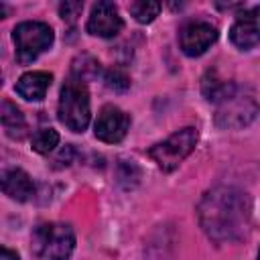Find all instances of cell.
<instances>
[{
  "instance_id": "1",
  "label": "cell",
  "mask_w": 260,
  "mask_h": 260,
  "mask_svg": "<svg viewBox=\"0 0 260 260\" xmlns=\"http://www.w3.org/2000/svg\"><path fill=\"white\" fill-rule=\"evenodd\" d=\"M250 199L244 191L228 185L209 189L197 207L203 232L217 244L238 242L250 230Z\"/></svg>"
},
{
  "instance_id": "2",
  "label": "cell",
  "mask_w": 260,
  "mask_h": 260,
  "mask_svg": "<svg viewBox=\"0 0 260 260\" xmlns=\"http://www.w3.org/2000/svg\"><path fill=\"white\" fill-rule=\"evenodd\" d=\"M215 124L225 130H236L248 126L256 114L260 112V106L252 91L232 83L230 89L221 95V100L215 104Z\"/></svg>"
},
{
  "instance_id": "3",
  "label": "cell",
  "mask_w": 260,
  "mask_h": 260,
  "mask_svg": "<svg viewBox=\"0 0 260 260\" xmlns=\"http://www.w3.org/2000/svg\"><path fill=\"white\" fill-rule=\"evenodd\" d=\"M57 116L63 126L71 132H83L89 124L91 110H89V91L87 85L75 77H69L59 93Z\"/></svg>"
},
{
  "instance_id": "4",
  "label": "cell",
  "mask_w": 260,
  "mask_h": 260,
  "mask_svg": "<svg viewBox=\"0 0 260 260\" xmlns=\"http://www.w3.org/2000/svg\"><path fill=\"white\" fill-rule=\"evenodd\" d=\"M32 254L43 260H67L75 248V234L69 223L49 221L32 232Z\"/></svg>"
},
{
  "instance_id": "5",
  "label": "cell",
  "mask_w": 260,
  "mask_h": 260,
  "mask_svg": "<svg viewBox=\"0 0 260 260\" xmlns=\"http://www.w3.org/2000/svg\"><path fill=\"white\" fill-rule=\"evenodd\" d=\"M12 41L16 47V59L22 65L32 63L41 53L49 51L53 41H55V32L47 22L41 20H24L20 24L14 26L12 30Z\"/></svg>"
},
{
  "instance_id": "6",
  "label": "cell",
  "mask_w": 260,
  "mask_h": 260,
  "mask_svg": "<svg viewBox=\"0 0 260 260\" xmlns=\"http://www.w3.org/2000/svg\"><path fill=\"white\" fill-rule=\"evenodd\" d=\"M197 138H199L197 128H193V126L181 128V130L173 132L167 140L148 148V156L158 165V169L171 173L193 152Z\"/></svg>"
},
{
  "instance_id": "7",
  "label": "cell",
  "mask_w": 260,
  "mask_h": 260,
  "mask_svg": "<svg viewBox=\"0 0 260 260\" xmlns=\"http://www.w3.org/2000/svg\"><path fill=\"white\" fill-rule=\"evenodd\" d=\"M217 37L219 32L211 22L191 20L179 30V47L187 57H199L217 41Z\"/></svg>"
},
{
  "instance_id": "8",
  "label": "cell",
  "mask_w": 260,
  "mask_h": 260,
  "mask_svg": "<svg viewBox=\"0 0 260 260\" xmlns=\"http://www.w3.org/2000/svg\"><path fill=\"white\" fill-rule=\"evenodd\" d=\"M128 130H130V116L112 104H108L100 110L98 120L93 124L95 138H100L102 142H108V144H116V142L124 140Z\"/></svg>"
},
{
  "instance_id": "9",
  "label": "cell",
  "mask_w": 260,
  "mask_h": 260,
  "mask_svg": "<svg viewBox=\"0 0 260 260\" xmlns=\"http://www.w3.org/2000/svg\"><path fill=\"white\" fill-rule=\"evenodd\" d=\"M85 28L93 37L112 39L124 28V20H122L116 4L104 0V2H98V4L91 6V12H89Z\"/></svg>"
},
{
  "instance_id": "10",
  "label": "cell",
  "mask_w": 260,
  "mask_h": 260,
  "mask_svg": "<svg viewBox=\"0 0 260 260\" xmlns=\"http://www.w3.org/2000/svg\"><path fill=\"white\" fill-rule=\"evenodd\" d=\"M230 41L240 51H250L260 43V6H252L238 14L230 28Z\"/></svg>"
},
{
  "instance_id": "11",
  "label": "cell",
  "mask_w": 260,
  "mask_h": 260,
  "mask_svg": "<svg viewBox=\"0 0 260 260\" xmlns=\"http://www.w3.org/2000/svg\"><path fill=\"white\" fill-rule=\"evenodd\" d=\"M51 81H53V75L47 71H28L18 77L14 89L26 102H41L47 95Z\"/></svg>"
},
{
  "instance_id": "12",
  "label": "cell",
  "mask_w": 260,
  "mask_h": 260,
  "mask_svg": "<svg viewBox=\"0 0 260 260\" xmlns=\"http://www.w3.org/2000/svg\"><path fill=\"white\" fill-rule=\"evenodd\" d=\"M2 191L14 201H28L35 195V183L22 169H6L2 173Z\"/></svg>"
},
{
  "instance_id": "13",
  "label": "cell",
  "mask_w": 260,
  "mask_h": 260,
  "mask_svg": "<svg viewBox=\"0 0 260 260\" xmlns=\"http://www.w3.org/2000/svg\"><path fill=\"white\" fill-rule=\"evenodd\" d=\"M2 126H4V132L8 138L12 140H20L26 136V120H24V114L14 106L10 104L8 100L2 102Z\"/></svg>"
},
{
  "instance_id": "14",
  "label": "cell",
  "mask_w": 260,
  "mask_h": 260,
  "mask_svg": "<svg viewBox=\"0 0 260 260\" xmlns=\"http://www.w3.org/2000/svg\"><path fill=\"white\" fill-rule=\"evenodd\" d=\"M102 73V65L95 57L87 55V53H81L73 59L71 63V77L79 79V81H91V79H98V75Z\"/></svg>"
},
{
  "instance_id": "15",
  "label": "cell",
  "mask_w": 260,
  "mask_h": 260,
  "mask_svg": "<svg viewBox=\"0 0 260 260\" xmlns=\"http://www.w3.org/2000/svg\"><path fill=\"white\" fill-rule=\"evenodd\" d=\"M59 144V132L53 128H41L30 138V148L39 154H49Z\"/></svg>"
},
{
  "instance_id": "16",
  "label": "cell",
  "mask_w": 260,
  "mask_h": 260,
  "mask_svg": "<svg viewBox=\"0 0 260 260\" xmlns=\"http://www.w3.org/2000/svg\"><path fill=\"white\" fill-rule=\"evenodd\" d=\"M128 12L134 16L136 22L140 24H148L152 22L158 12H160V4L158 2H150V0H140V2H130L128 4Z\"/></svg>"
},
{
  "instance_id": "17",
  "label": "cell",
  "mask_w": 260,
  "mask_h": 260,
  "mask_svg": "<svg viewBox=\"0 0 260 260\" xmlns=\"http://www.w3.org/2000/svg\"><path fill=\"white\" fill-rule=\"evenodd\" d=\"M104 83L108 89H114V91H126L130 87V77L124 69H118V67H112L104 73Z\"/></svg>"
},
{
  "instance_id": "18",
  "label": "cell",
  "mask_w": 260,
  "mask_h": 260,
  "mask_svg": "<svg viewBox=\"0 0 260 260\" xmlns=\"http://www.w3.org/2000/svg\"><path fill=\"white\" fill-rule=\"evenodd\" d=\"M83 10V2H61L59 4V16L67 22H75V18L81 14Z\"/></svg>"
},
{
  "instance_id": "19",
  "label": "cell",
  "mask_w": 260,
  "mask_h": 260,
  "mask_svg": "<svg viewBox=\"0 0 260 260\" xmlns=\"http://www.w3.org/2000/svg\"><path fill=\"white\" fill-rule=\"evenodd\" d=\"M0 260H20V256H18L14 250L2 248V252H0Z\"/></svg>"
},
{
  "instance_id": "20",
  "label": "cell",
  "mask_w": 260,
  "mask_h": 260,
  "mask_svg": "<svg viewBox=\"0 0 260 260\" xmlns=\"http://www.w3.org/2000/svg\"><path fill=\"white\" fill-rule=\"evenodd\" d=\"M258 260H260V250H258Z\"/></svg>"
}]
</instances>
